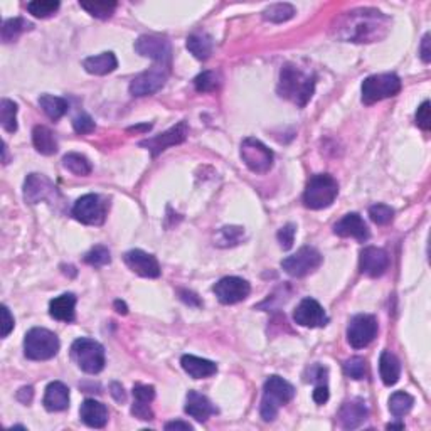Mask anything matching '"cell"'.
<instances>
[{
    "label": "cell",
    "instance_id": "obj_1",
    "mask_svg": "<svg viewBox=\"0 0 431 431\" xmlns=\"http://www.w3.org/2000/svg\"><path fill=\"white\" fill-rule=\"evenodd\" d=\"M389 19L374 9H359L347 12L339 25L340 36L353 43H372L386 36Z\"/></svg>",
    "mask_w": 431,
    "mask_h": 431
},
{
    "label": "cell",
    "instance_id": "obj_2",
    "mask_svg": "<svg viewBox=\"0 0 431 431\" xmlns=\"http://www.w3.org/2000/svg\"><path fill=\"white\" fill-rule=\"evenodd\" d=\"M315 92V76L305 74L293 64H285L280 73L278 94L304 108Z\"/></svg>",
    "mask_w": 431,
    "mask_h": 431
},
{
    "label": "cell",
    "instance_id": "obj_3",
    "mask_svg": "<svg viewBox=\"0 0 431 431\" xmlns=\"http://www.w3.org/2000/svg\"><path fill=\"white\" fill-rule=\"evenodd\" d=\"M295 388L280 376H270L263 386V399L260 414L266 423L277 418L278 410L293 399Z\"/></svg>",
    "mask_w": 431,
    "mask_h": 431
},
{
    "label": "cell",
    "instance_id": "obj_4",
    "mask_svg": "<svg viewBox=\"0 0 431 431\" xmlns=\"http://www.w3.org/2000/svg\"><path fill=\"white\" fill-rule=\"evenodd\" d=\"M339 194V184L328 174H317L308 180L307 189L304 192L305 207L313 211L325 209L332 206Z\"/></svg>",
    "mask_w": 431,
    "mask_h": 431
},
{
    "label": "cell",
    "instance_id": "obj_5",
    "mask_svg": "<svg viewBox=\"0 0 431 431\" xmlns=\"http://www.w3.org/2000/svg\"><path fill=\"white\" fill-rule=\"evenodd\" d=\"M59 339L48 328L34 327L25 334L24 354L31 361H49L59 353Z\"/></svg>",
    "mask_w": 431,
    "mask_h": 431
},
{
    "label": "cell",
    "instance_id": "obj_6",
    "mask_svg": "<svg viewBox=\"0 0 431 431\" xmlns=\"http://www.w3.org/2000/svg\"><path fill=\"white\" fill-rule=\"evenodd\" d=\"M71 357L86 374H98L105 368V349L93 339L81 337L71 346Z\"/></svg>",
    "mask_w": 431,
    "mask_h": 431
},
{
    "label": "cell",
    "instance_id": "obj_7",
    "mask_svg": "<svg viewBox=\"0 0 431 431\" xmlns=\"http://www.w3.org/2000/svg\"><path fill=\"white\" fill-rule=\"evenodd\" d=\"M362 103L374 105L401 92V79L395 73L374 74L362 81Z\"/></svg>",
    "mask_w": 431,
    "mask_h": 431
},
{
    "label": "cell",
    "instance_id": "obj_8",
    "mask_svg": "<svg viewBox=\"0 0 431 431\" xmlns=\"http://www.w3.org/2000/svg\"><path fill=\"white\" fill-rule=\"evenodd\" d=\"M241 158L251 172L266 174L273 167L275 155L258 138L248 137L241 143Z\"/></svg>",
    "mask_w": 431,
    "mask_h": 431
},
{
    "label": "cell",
    "instance_id": "obj_9",
    "mask_svg": "<svg viewBox=\"0 0 431 431\" xmlns=\"http://www.w3.org/2000/svg\"><path fill=\"white\" fill-rule=\"evenodd\" d=\"M322 264V255L315 248L304 246L298 249L297 253L282 262V268L290 275V277L302 278L313 273L317 268Z\"/></svg>",
    "mask_w": 431,
    "mask_h": 431
},
{
    "label": "cell",
    "instance_id": "obj_10",
    "mask_svg": "<svg viewBox=\"0 0 431 431\" xmlns=\"http://www.w3.org/2000/svg\"><path fill=\"white\" fill-rule=\"evenodd\" d=\"M74 219L83 224L101 226L107 218V204L96 194H86L73 206Z\"/></svg>",
    "mask_w": 431,
    "mask_h": 431
},
{
    "label": "cell",
    "instance_id": "obj_11",
    "mask_svg": "<svg viewBox=\"0 0 431 431\" xmlns=\"http://www.w3.org/2000/svg\"><path fill=\"white\" fill-rule=\"evenodd\" d=\"M377 335V320L376 317L359 313L350 319L347 327V340L354 349H364L368 347Z\"/></svg>",
    "mask_w": 431,
    "mask_h": 431
},
{
    "label": "cell",
    "instance_id": "obj_12",
    "mask_svg": "<svg viewBox=\"0 0 431 431\" xmlns=\"http://www.w3.org/2000/svg\"><path fill=\"white\" fill-rule=\"evenodd\" d=\"M24 199L29 204H37L41 200H46L49 204H54L61 199L56 185L43 174H29L24 182Z\"/></svg>",
    "mask_w": 431,
    "mask_h": 431
},
{
    "label": "cell",
    "instance_id": "obj_13",
    "mask_svg": "<svg viewBox=\"0 0 431 431\" xmlns=\"http://www.w3.org/2000/svg\"><path fill=\"white\" fill-rule=\"evenodd\" d=\"M213 292L221 304L233 305L248 298L249 292H251V286H249L246 280L240 277H224L216 283Z\"/></svg>",
    "mask_w": 431,
    "mask_h": 431
},
{
    "label": "cell",
    "instance_id": "obj_14",
    "mask_svg": "<svg viewBox=\"0 0 431 431\" xmlns=\"http://www.w3.org/2000/svg\"><path fill=\"white\" fill-rule=\"evenodd\" d=\"M165 81H167V71L164 70V66H154L152 70L143 71L132 79L130 93L134 96H149L164 88Z\"/></svg>",
    "mask_w": 431,
    "mask_h": 431
},
{
    "label": "cell",
    "instance_id": "obj_15",
    "mask_svg": "<svg viewBox=\"0 0 431 431\" xmlns=\"http://www.w3.org/2000/svg\"><path fill=\"white\" fill-rule=\"evenodd\" d=\"M187 135H189L187 123L180 122V123H177L176 127L170 128V130L164 132V134H160V135H157V137L142 140V142H140V147H145V149H149L150 152H152L154 157H157L158 154H162L164 150H167L169 147L179 145V143L185 142Z\"/></svg>",
    "mask_w": 431,
    "mask_h": 431
},
{
    "label": "cell",
    "instance_id": "obj_16",
    "mask_svg": "<svg viewBox=\"0 0 431 431\" xmlns=\"http://www.w3.org/2000/svg\"><path fill=\"white\" fill-rule=\"evenodd\" d=\"M293 320L302 327L317 328L328 324V317L322 305L313 298H304L293 312Z\"/></svg>",
    "mask_w": 431,
    "mask_h": 431
},
{
    "label": "cell",
    "instance_id": "obj_17",
    "mask_svg": "<svg viewBox=\"0 0 431 431\" xmlns=\"http://www.w3.org/2000/svg\"><path fill=\"white\" fill-rule=\"evenodd\" d=\"M135 51L143 58H150L154 61L164 64L170 63L172 58V49H170V43L164 37L158 36H142L135 43Z\"/></svg>",
    "mask_w": 431,
    "mask_h": 431
},
{
    "label": "cell",
    "instance_id": "obj_18",
    "mask_svg": "<svg viewBox=\"0 0 431 431\" xmlns=\"http://www.w3.org/2000/svg\"><path fill=\"white\" fill-rule=\"evenodd\" d=\"M125 264L130 268L134 273L143 278H158L160 277V264L154 255L142 251V249H132L125 253Z\"/></svg>",
    "mask_w": 431,
    "mask_h": 431
},
{
    "label": "cell",
    "instance_id": "obj_19",
    "mask_svg": "<svg viewBox=\"0 0 431 431\" xmlns=\"http://www.w3.org/2000/svg\"><path fill=\"white\" fill-rule=\"evenodd\" d=\"M359 268H361V273L368 275L370 278L383 277L389 268L388 253L383 248H364L361 251V258H359Z\"/></svg>",
    "mask_w": 431,
    "mask_h": 431
},
{
    "label": "cell",
    "instance_id": "obj_20",
    "mask_svg": "<svg viewBox=\"0 0 431 431\" xmlns=\"http://www.w3.org/2000/svg\"><path fill=\"white\" fill-rule=\"evenodd\" d=\"M369 410L362 399L346 401L339 411V421L344 430H355L368 419Z\"/></svg>",
    "mask_w": 431,
    "mask_h": 431
},
{
    "label": "cell",
    "instance_id": "obj_21",
    "mask_svg": "<svg viewBox=\"0 0 431 431\" xmlns=\"http://www.w3.org/2000/svg\"><path fill=\"white\" fill-rule=\"evenodd\" d=\"M334 233L340 238H354L357 241L369 240V228L357 213L346 214L342 219L334 226Z\"/></svg>",
    "mask_w": 431,
    "mask_h": 431
},
{
    "label": "cell",
    "instance_id": "obj_22",
    "mask_svg": "<svg viewBox=\"0 0 431 431\" xmlns=\"http://www.w3.org/2000/svg\"><path fill=\"white\" fill-rule=\"evenodd\" d=\"M185 413L199 423H206L211 416L218 413V408L211 403L209 398L198 391H189L185 398Z\"/></svg>",
    "mask_w": 431,
    "mask_h": 431
},
{
    "label": "cell",
    "instance_id": "obj_23",
    "mask_svg": "<svg viewBox=\"0 0 431 431\" xmlns=\"http://www.w3.org/2000/svg\"><path fill=\"white\" fill-rule=\"evenodd\" d=\"M44 408L51 413H58V411H64L70 408V388L66 384L54 381V383L48 384L46 392H44L43 399Z\"/></svg>",
    "mask_w": 431,
    "mask_h": 431
},
{
    "label": "cell",
    "instance_id": "obj_24",
    "mask_svg": "<svg viewBox=\"0 0 431 431\" xmlns=\"http://www.w3.org/2000/svg\"><path fill=\"white\" fill-rule=\"evenodd\" d=\"M81 421L90 428H103L108 423V410L103 403L94 399H86L79 408Z\"/></svg>",
    "mask_w": 431,
    "mask_h": 431
},
{
    "label": "cell",
    "instance_id": "obj_25",
    "mask_svg": "<svg viewBox=\"0 0 431 431\" xmlns=\"http://www.w3.org/2000/svg\"><path fill=\"white\" fill-rule=\"evenodd\" d=\"M180 364H182V369L192 377V379H206V377L214 376V374L218 372V366H216V362L198 357V355H191V354L182 355Z\"/></svg>",
    "mask_w": 431,
    "mask_h": 431
},
{
    "label": "cell",
    "instance_id": "obj_26",
    "mask_svg": "<svg viewBox=\"0 0 431 431\" xmlns=\"http://www.w3.org/2000/svg\"><path fill=\"white\" fill-rule=\"evenodd\" d=\"M76 297L73 293H63L49 304V315L59 322H73L76 319Z\"/></svg>",
    "mask_w": 431,
    "mask_h": 431
},
{
    "label": "cell",
    "instance_id": "obj_27",
    "mask_svg": "<svg viewBox=\"0 0 431 431\" xmlns=\"http://www.w3.org/2000/svg\"><path fill=\"white\" fill-rule=\"evenodd\" d=\"M83 67L88 71L90 74H96V76H105V74L113 73L118 67V61L113 52H101V54L90 56L83 61Z\"/></svg>",
    "mask_w": 431,
    "mask_h": 431
},
{
    "label": "cell",
    "instance_id": "obj_28",
    "mask_svg": "<svg viewBox=\"0 0 431 431\" xmlns=\"http://www.w3.org/2000/svg\"><path fill=\"white\" fill-rule=\"evenodd\" d=\"M379 374L386 386H395L399 381L401 364L395 354L384 350L379 357Z\"/></svg>",
    "mask_w": 431,
    "mask_h": 431
},
{
    "label": "cell",
    "instance_id": "obj_29",
    "mask_svg": "<svg viewBox=\"0 0 431 431\" xmlns=\"http://www.w3.org/2000/svg\"><path fill=\"white\" fill-rule=\"evenodd\" d=\"M32 143L37 152L43 155H54L58 152V140L44 125H37L32 130Z\"/></svg>",
    "mask_w": 431,
    "mask_h": 431
},
{
    "label": "cell",
    "instance_id": "obj_30",
    "mask_svg": "<svg viewBox=\"0 0 431 431\" xmlns=\"http://www.w3.org/2000/svg\"><path fill=\"white\" fill-rule=\"evenodd\" d=\"M185 46L199 61H206L213 54V41H211L207 34H192V36L187 37Z\"/></svg>",
    "mask_w": 431,
    "mask_h": 431
},
{
    "label": "cell",
    "instance_id": "obj_31",
    "mask_svg": "<svg viewBox=\"0 0 431 431\" xmlns=\"http://www.w3.org/2000/svg\"><path fill=\"white\" fill-rule=\"evenodd\" d=\"M39 105L51 120H59L61 116L66 115L67 108H70V105H67L64 98L52 96V94H41Z\"/></svg>",
    "mask_w": 431,
    "mask_h": 431
},
{
    "label": "cell",
    "instance_id": "obj_32",
    "mask_svg": "<svg viewBox=\"0 0 431 431\" xmlns=\"http://www.w3.org/2000/svg\"><path fill=\"white\" fill-rule=\"evenodd\" d=\"M34 25L31 22H28L25 19L16 17V19H7L2 24V43H12L16 41L22 32L31 31Z\"/></svg>",
    "mask_w": 431,
    "mask_h": 431
},
{
    "label": "cell",
    "instance_id": "obj_33",
    "mask_svg": "<svg viewBox=\"0 0 431 431\" xmlns=\"http://www.w3.org/2000/svg\"><path fill=\"white\" fill-rule=\"evenodd\" d=\"M0 123L7 134L17 132V103H14L9 98H3L0 101Z\"/></svg>",
    "mask_w": 431,
    "mask_h": 431
},
{
    "label": "cell",
    "instance_id": "obj_34",
    "mask_svg": "<svg viewBox=\"0 0 431 431\" xmlns=\"http://www.w3.org/2000/svg\"><path fill=\"white\" fill-rule=\"evenodd\" d=\"M63 167L66 170H70L71 174H74V176H90L92 174V162L88 160V158L85 157V155L81 154H67L63 157Z\"/></svg>",
    "mask_w": 431,
    "mask_h": 431
},
{
    "label": "cell",
    "instance_id": "obj_35",
    "mask_svg": "<svg viewBox=\"0 0 431 431\" xmlns=\"http://www.w3.org/2000/svg\"><path fill=\"white\" fill-rule=\"evenodd\" d=\"M295 16V7L292 3H273L263 10V19L273 24H282V22L290 21Z\"/></svg>",
    "mask_w": 431,
    "mask_h": 431
},
{
    "label": "cell",
    "instance_id": "obj_36",
    "mask_svg": "<svg viewBox=\"0 0 431 431\" xmlns=\"http://www.w3.org/2000/svg\"><path fill=\"white\" fill-rule=\"evenodd\" d=\"M414 404V398L404 391H396L395 395L389 398V411L395 418H403L411 411Z\"/></svg>",
    "mask_w": 431,
    "mask_h": 431
},
{
    "label": "cell",
    "instance_id": "obj_37",
    "mask_svg": "<svg viewBox=\"0 0 431 431\" xmlns=\"http://www.w3.org/2000/svg\"><path fill=\"white\" fill-rule=\"evenodd\" d=\"M79 6H81V9H85L86 12L92 14L93 17L109 19L116 10V7H118V3L107 2V0H96V2H79Z\"/></svg>",
    "mask_w": 431,
    "mask_h": 431
},
{
    "label": "cell",
    "instance_id": "obj_38",
    "mask_svg": "<svg viewBox=\"0 0 431 431\" xmlns=\"http://www.w3.org/2000/svg\"><path fill=\"white\" fill-rule=\"evenodd\" d=\"M59 6L61 3L56 2V0H34V2L28 3V10L34 17L48 19L58 12Z\"/></svg>",
    "mask_w": 431,
    "mask_h": 431
},
{
    "label": "cell",
    "instance_id": "obj_39",
    "mask_svg": "<svg viewBox=\"0 0 431 431\" xmlns=\"http://www.w3.org/2000/svg\"><path fill=\"white\" fill-rule=\"evenodd\" d=\"M344 374L350 379H364L368 374V362L362 357H350L344 362Z\"/></svg>",
    "mask_w": 431,
    "mask_h": 431
},
{
    "label": "cell",
    "instance_id": "obj_40",
    "mask_svg": "<svg viewBox=\"0 0 431 431\" xmlns=\"http://www.w3.org/2000/svg\"><path fill=\"white\" fill-rule=\"evenodd\" d=\"M194 86L199 93H211L219 88V76L214 71H204L196 76Z\"/></svg>",
    "mask_w": 431,
    "mask_h": 431
},
{
    "label": "cell",
    "instance_id": "obj_41",
    "mask_svg": "<svg viewBox=\"0 0 431 431\" xmlns=\"http://www.w3.org/2000/svg\"><path fill=\"white\" fill-rule=\"evenodd\" d=\"M243 238V228L240 226H226L218 234V246H234Z\"/></svg>",
    "mask_w": 431,
    "mask_h": 431
},
{
    "label": "cell",
    "instance_id": "obj_42",
    "mask_svg": "<svg viewBox=\"0 0 431 431\" xmlns=\"http://www.w3.org/2000/svg\"><path fill=\"white\" fill-rule=\"evenodd\" d=\"M109 262H112V256H109V251L105 246H94L92 251L86 253L85 256V263L92 264L94 268L107 266Z\"/></svg>",
    "mask_w": 431,
    "mask_h": 431
},
{
    "label": "cell",
    "instance_id": "obj_43",
    "mask_svg": "<svg viewBox=\"0 0 431 431\" xmlns=\"http://www.w3.org/2000/svg\"><path fill=\"white\" fill-rule=\"evenodd\" d=\"M369 216L372 219V222H376L379 226H386L392 221L395 211H392V207L386 206V204H374V206H370Z\"/></svg>",
    "mask_w": 431,
    "mask_h": 431
},
{
    "label": "cell",
    "instance_id": "obj_44",
    "mask_svg": "<svg viewBox=\"0 0 431 431\" xmlns=\"http://www.w3.org/2000/svg\"><path fill=\"white\" fill-rule=\"evenodd\" d=\"M134 398H135V403L150 404L155 398V388L154 386H147V384H135Z\"/></svg>",
    "mask_w": 431,
    "mask_h": 431
},
{
    "label": "cell",
    "instance_id": "obj_45",
    "mask_svg": "<svg viewBox=\"0 0 431 431\" xmlns=\"http://www.w3.org/2000/svg\"><path fill=\"white\" fill-rule=\"evenodd\" d=\"M94 125L93 118L90 115H86V113H81V115H78L76 118L73 120V128L74 132L79 135H86V134H92V132L94 130Z\"/></svg>",
    "mask_w": 431,
    "mask_h": 431
},
{
    "label": "cell",
    "instance_id": "obj_46",
    "mask_svg": "<svg viewBox=\"0 0 431 431\" xmlns=\"http://www.w3.org/2000/svg\"><path fill=\"white\" fill-rule=\"evenodd\" d=\"M414 122L421 130L428 132L431 128V112H430V101H423L421 107L418 108L414 116Z\"/></svg>",
    "mask_w": 431,
    "mask_h": 431
},
{
    "label": "cell",
    "instance_id": "obj_47",
    "mask_svg": "<svg viewBox=\"0 0 431 431\" xmlns=\"http://www.w3.org/2000/svg\"><path fill=\"white\" fill-rule=\"evenodd\" d=\"M295 233H297V228L293 224H286L280 229L277 238H278V243L280 246L283 249H290L293 246V241H295Z\"/></svg>",
    "mask_w": 431,
    "mask_h": 431
},
{
    "label": "cell",
    "instance_id": "obj_48",
    "mask_svg": "<svg viewBox=\"0 0 431 431\" xmlns=\"http://www.w3.org/2000/svg\"><path fill=\"white\" fill-rule=\"evenodd\" d=\"M132 414H134L135 418L143 419V421H150V419H154V411L150 410V404L135 403V401H134V406H132Z\"/></svg>",
    "mask_w": 431,
    "mask_h": 431
},
{
    "label": "cell",
    "instance_id": "obj_49",
    "mask_svg": "<svg viewBox=\"0 0 431 431\" xmlns=\"http://www.w3.org/2000/svg\"><path fill=\"white\" fill-rule=\"evenodd\" d=\"M14 330V317L10 315V310L2 305V339L9 337L10 332Z\"/></svg>",
    "mask_w": 431,
    "mask_h": 431
},
{
    "label": "cell",
    "instance_id": "obj_50",
    "mask_svg": "<svg viewBox=\"0 0 431 431\" xmlns=\"http://www.w3.org/2000/svg\"><path fill=\"white\" fill-rule=\"evenodd\" d=\"M313 401H315L317 404H325L328 401V398H330V392H328V386L327 384H317L315 386V391H313L312 395Z\"/></svg>",
    "mask_w": 431,
    "mask_h": 431
},
{
    "label": "cell",
    "instance_id": "obj_51",
    "mask_svg": "<svg viewBox=\"0 0 431 431\" xmlns=\"http://www.w3.org/2000/svg\"><path fill=\"white\" fill-rule=\"evenodd\" d=\"M109 392H112L113 399H115L116 403H125V399H127V395H125L123 386L120 384V383H112V384H109Z\"/></svg>",
    "mask_w": 431,
    "mask_h": 431
},
{
    "label": "cell",
    "instance_id": "obj_52",
    "mask_svg": "<svg viewBox=\"0 0 431 431\" xmlns=\"http://www.w3.org/2000/svg\"><path fill=\"white\" fill-rule=\"evenodd\" d=\"M34 398V389L32 386H24L17 391V399L21 401L22 404H29Z\"/></svg>",
    "mask_w": 431,
    "mask_h": 431
},
{
    "label": "cell",
    "instance_id": "obj_53",
    "mask_svg": "<svg viewBox=\"0 0 431 431\" xmlns=\"http://www.w3.org/2000/svg\"><path fill=\"white\" fill-rule=\"evenodd\" d=\"M419 52H421V59L423 63L428 64L431 61V51H430V34H425V37H423L421 41V49H419Z\"/></svg>",
    "mask_w": 431,
    "mask_h": 431
},
{
    "label": "cell",
    "instance_id": "obj_54",
    "mask_svg": "<svg viewBox=\"0 0 431 431\" xmlns=\"http://www.w3.org/2000/svg\"><path fill=\"white\" fill-rule=\"evenodd\" d=\"M165 430H185V431H191L192 430V425H189V423L185 421H170L165 425Z\"/></svg>",
    "mask_w": 431,
    "mask_h": 431
},
{
    "label": "cell",
    "instance_id": "obj_55",
    "mask_svg": "<svg viewBox=\"0 0 431 431\" xmlns=\"http://www.w3.org/2000/svg\"><path fill=\"white\" fill-rule=\"evenodd\" d=\"M115 308H116V312L123 313V315H127V313H128V308H127V305H125V302L116 300L115 302Z\"/></svg>",
    "mask_w": 431,
    "mask_h": 431
},
{
    "label": "cell",
    "instance_id": "obj_56",
    "mask_svg": "<svg viewBox=\"0 0 431 431\" xmlns=\"http://www.w3.org/2000/svg\"><path fill=\"white\" fill-rule=\"evenodd\" d=\"M152 128V125L147 123V125H138V127H130L128 132H149Z\"/></svg>",
    "mask_w": 431,
    "mask_h": 431
},
{
    "label": "cell",
    "instance_id": "obj_57",
    "mask_svg": "<svg viewBox=\"0 0 431 431\" xmlns=\"http://www.w3.org/2000/svg\"><path fill=\"white\" fill-rule=\"evenodd\" d=\"M388 430H404V425L403 423H391V425H388Z\"/></svg>",
    "mask_w": 431,
    "mask_h": 431
}]
</instances>
